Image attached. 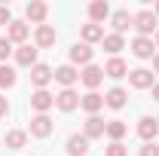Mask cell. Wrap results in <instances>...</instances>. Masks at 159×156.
<instances>
[{
    "mask_svg": "<svg viewBox=\"0 0 159 156\" xmlns=\"http://www.w3.org/2000/svg\"><path fill=\"white\" fill-rule=\"evenodd\" d=\"M156 12L153 9H141L135 12V21H132V28L138 31V37H150V34H156Z\"/></svg>",
    "mask_w": 159,
    "mask_h": 156,
    "instance_id": "obj_1",
    "label": "cell"
},
{
    "mask_svg": "<svg viewBox=\"0 0 159 156\" xmlns=\"http://www.w3.org/2000/svg\"><path fill=\"white\" fill-rule=\"evenodd\" d=\"M101 80H104V67H98V64H86V67L80 71V83H83L89 92H95V89H98Z\"/></svg>",
    "mask_w": 159,
    "mask_h": 156,
    "instance_id": "obj_2",
    "label": "cell"
},
{
    "mask_svg": "<svg viewBox=\"0 0 159 156\" xmlns=\"http://www.w3.org/2000/svg\"><path fill=\"white\" fill-rule=\"evenodd\" d=\"M6 37H9V43L25 46V43H28V37H31V25H28V21L12 19V21H9V28H6Z\"/></svg>",
    "mask_w": 159,
    "mask_h": 156,
    "instance_id": "obj_3",
    "label": "cell"
},
{
    "mask_svg": "<svg viewBox=\"0 0 159 156\" xmlns=\"http://www.w3.org/2000/svg\"><path fill=\"white\" fill-rule=\"evenodd\" d=\"M31 107H34L37 113H49V110L55 107V95H52L49 89H37V92H31Z\"/></svg>",
    "mask_w": 159,
    "mask_h": 156,
    "instance_id": "obj_4",
    "label": "cell"
},
{
    "mask_svg": "<svg viewBox=\"0 0 159 156\" xmlns=\"http://www.w3.org/2000/svg\"><path fill=\"white\" fill-rule=\"evenodd\" d=\"M25 16H28V21L31 25H46V16H49V6L43 3V0H31L28 6H25Z\"/></svg>",
    "mask_w": 159,
    "mask_h": 156,
    "instance_id": "obj_5",
    "label": "cell"
},
{
    "mask_svg": "<svg viewBox=\"0 0 159 156\" xmlns=\"http://www.w3.org/2000/svg\"><path fill=\"white\" fill-rule=\"evenodd\" d=\"M52 129H55V122L49 119V113H37V117L31 119V129H28V132H31L34 138H49Z\"/></svg>",
    "mask_w": 159,
    "mask_h": 156,
    "instance_id": "obj_6",
    "label": "cell"
},
{
    "mask_svg": "<svg viewBox=\"0 0 159 156\" xmlns=\"http://www.w3.org/2000/svg\"><path fill=\"white\" fill-rule=\"evenodd\" d=\"M153 49H156L153 37H135V40H132V55H135V58H144V61L153 58V55H156Z\"/></svg>",
    "mask_w": 159,
    "mask_h": 156,
    "instance_id": "obj_7",
    "label": "cell"
},
{
    "mask_svg": "<svg viewBox=\"0 0 159 156\" xmlns=\"http://www.w3.org/2000/svg\"><path fill=\"white\" fill-rule=\"evenodd\" d=\"M67 55H70V64H74V67H77V64H92L95 49H92V46H86V43H74Z\"/></svg>",
    "mask_w": 159,
    "mask_h": 156,
    "instance_id": "obj_8",
    "label": "cell"
},
{
    "mask_svg": "<svg viewBox=\"0 0 159 156\" xmlns=\"http://www.w3.org/2000/svg\"><path fill=\"white\" fill-rule=\"evenodd\" d=\"M52 77H55V71H52L49 64H40L37 61V64L31 67V83H34L37 89H46V86L52 83Z\"/></svg>",
    "mask_w": 159,
    "mask_h": 156,
    "instance_id": "obj_9",
    "label": "cell"
},
{
    "mask_svg": "<svg viewBox=\"0 0 159 156\" xmlns=\"http://www.w3.org/2000/svg\"><path fill=\"white\" fill-rule=\"evenodd\" d=\"M55 83H61L64 89H74V83H80V71L74 67V64H61V67H55Z\"/></svg>",
    "mask_w": 159,
    "mask_h": 156,
    "instance_id": "obj_10",
    "label": "cell"
},
{
    "mask_svg": "<svg viewBox=\"0 0 159 156\" xmlns=\"http://www.w3.org/2000/svg\"><path fill=\"white\" fill-rule=\"evenodd\" d=\"M138 135L144 138V144L156 141V135H159V119L156 117H141L138 119Z\"/></svg>",
    "mask_w": 159,
    "mask_h": 156,
    "instance_id": "obj_11",
    "label": "cell"
},
{
    "mask_svg": "<svg viewBox=\"0 0 159 156\" xmlns=\"http://www.w3.org/2000/svg\"><path fill=\"white\" fill-rule=\"evenodd\" d=\"M55 28L52 25H40L37 31H34V46L37 49H49V46H55Z\"/></svg>",
    "mask_w": 159,
    "mask_h": 156,
    "instance_id": "obj_12",
    "label": "cell"
},
{
    "mask_svg": "<svg viewBox=\"0 0 159 156\" xmlns=\"http://www.w3.org/2000/svg\"><path fill=\"white\" fill-rule=\"evenodd\" d=\"M55 107L64 110V113H70V110H77V107H80V95L74 92V89H61L58 95H55Z\"/></svg>",
    "mask_w": 159,
    "mask_h": 156,
    "instance_id": "obj_13",
    "label": "cell"
},
{
    "mask_svg": "<svg viewBox=\"0 0 159 156\" xmlns=\"http://www.w3.org/2000/svg\"><path fill=\"white\" fill-rule=\"evenodd\" d=\"M129 83H132L135 89H153V71L135 67V71H129Z\"/></svg>",
    "mask_w": 159,
    "mask_h": 156,
    "instance_id": "obj_14",
    "label": "cell"
},
{
    "mask_svg": "<svg viewBox=\"0 0 159 156\" xmlns=\"http://www.w3.org/2000/svg\"><path fill=\"white\" fill-rule=\"evenodd\" d=\"M132 21H135V16H132L129 9H116V12H110V25H113V34H125V31L132 28Z\"/></svg>",
    "mask_w": 159,
    "mask_h": 156,
    "instance_id": "obj_15",
    "label": "cell"
},
{
    "mask_svg": "<svg viewBox=\"0 0 159 156\" xmlns=\"http://www.w3.org/2000/svg\"><path fill=\"white\" fill-rule=\"evenodd\" d=\"M80 107H83L89 117H98V110L104 107V95H98V92H86V95L80 98Z\"/></svg>",
    "mask_w": 159,
    "mask_h": 156,
    "instance_id": "obj_16",
    "label": "cell"
},
{
    "mask_svg": "<svg viewBox=\"0 0 159 156\" xmlns=\"http://www.w3.org/2000/svg\"><path fill=\"white\" fill-rule=\"evenodd\" d=\"M89 144H92V141H89L86 135H70V138H67V144H64V147H67V153H70V156H86L89 150H92Z\"/></svg>",
    "mask_w": 159,
    "mask_h": 156,
    "instance_id": "obj_17",
    "label": "cell"
},
{
    "mask_svg": "<svg viewBox=\"0 0 159 156\" xmlns=\"http://www.w3.org/2000/svg\"><path fill=\"white\" fill-rule=\"evenodd\" d=\"M80 37H83V43H86V46L101 43V40H104V28H101V25H95V21H89V25H83V28H80Z\"/></svg>",
    "mask_w": 159,
    "mask_h": 156,
    "instance_id": "obj_18",
    "label": "cell"
},
{
    "mask_svg": "<svg viewBox=\"0 0 159 156\" xmlns=\"http://www.w3.org/2000/svg\"><path fill=\"white\" fill-rule=\"evenodd\" d=\"M101 46H104V52H110V58H116L119 52L125 49V37L122 34H104Z\"/></svg>",
    "mask_w": 159,
    "mask_h": 156,
    "instance_id": "obj_19",
    "label": "cell"
},
{
    "mask_svg": "<svg viewBox=\"0 0 159 156\" xmlns=\"http://www.w3.org/2000/svg\"><path fill=\"white\" fill-rule=\"evenodd\" d=\"M37 46H31V43H25V46H19L16 49V61H19L21 67H34L37 64Z\"/></svg>",
    "mask_w": 159,
    "mask_h": 156,
    "instance_id": "obj_20",
    "label": "cell"
},
{
    "mask_svg": "<svg viewBox=\"0 0 159 156\" xmlns=\"http://www.w3.org/2000/svg\"><path fill=\"white\" fill-rule=\"evenodd\" d=\"M104 77H110V80H122V77H129V64L119 58H110L107 64H104Z\"/></svg>",
    "mask_w": 159,
    "mask_h": 156,
    "instance_id": "obj_21",
    "label": "cell"
},
{
    "mask_svg": "<svg viewBox=\"0 0 159 156\" xmlns=\"http://www.w3.org/2000/svg\"><path fill=\"white\" fill-rule=\"evenodd\" d=\"M125 101H129V92H125L122 86H113V89L104 95V104H107V107H113V110H122V107H125Z\"/></svg>",
    "mask_w": 159,
    "mask_h": 156,
    "instance_id": "obj_22",
    "label": "cell"
},
{
    "mask_svg": "<svg viewBox=\"0 0 159 156\" xmlns=\"http://www.w3.org/2000/svg\"><path fill=\"white\" fill-rule=\"evenodd\" d=\"M104 129H107V122L101 117H89L86 126H83V135L89 138V141H95V138H104Z\"/></svg>",
    "mask_w": 159,
    "mask_h": 156,
    "instance_id": "obj_23",
    "label": "cell"
},
{
    "mask_svg": "<svg viewBox=\"0 0 159 156\" xmlns=\"http://www.w3.org/2000/svg\"><path fill=\"white\" fill-rule=\"evenodd\" d=\"M107 16H110V3H107V0H92V3H89V21L101 25Z\"/></svg>",
    "mask_w": 159,
    "mask_h": 156,
    "instance_id": "obj_24",
    "label": "cell"
},
{
    "mask_svg": "<svg viewBox=\"0 0 159 156\" xmlns=\"http://www.w3.org/2000/svg\"><path fill=\"white\" fill-rule=\"evenodd\" d=\"M3 141H6V147H9V150H21V147L28 144V132H25V129H9Z\"/></svg>",
    "mask_w": 159,
    "mask_h": 156,
    "instance_id": "obj_25",
    "label": "cell"
},
{
    "mask_svg": "<svg viewBox=\"0 0 159 156\" xmlns=\"http://www.w3.org/2000/svg\"><path fill=\"white\" fill-rule=\"evenodd\" d=\"M129 132V126L122 122V119H107V129H104V135L110 138V141H122Z\"/></svg>",
    "mask_w": 159,
    "mask_h": 156,
    "instance_id": "obj_26",
    "label": "cell"
},
{
    "mask_svg": "<svg viewBox=\"0 0 159 156\" xmlns=\"http://www.w3.org/2000/svg\"><path fill=\"white\" fill-rule=\"evenodd\" d=\"M16 83H19L16 67H9V64H0V89H12Z\"/></svg>",
    "mask_w": 159,
    "mask_h": 156,
    "instance_id": "obj_27",
    "label": "cell"
},
{
    "mask_svg": "<svg viewBox=\"0 0 159 156\" xmlns=\"http://www.w3.org/2000/svg\"><path fill=\"white\" fill-rule=\"evenodd\" d=\"M104 156H129V147H125L122 141H110V147H107Z\"/></svg>",
    "mask_w": 159,
    "mask_h": 156,
    "instance_id": "obj_28",
    "label": "cell"
},
{
    "mask_svg": "<svg viewBox=\"0 0 159 156\" xmlns=\"http://www.w3.org/2000/svg\"><path fill=\"white\" fill-rule=\"evenodd\" d=\"M12 55V43H9V37H0V64Z\"/></svg>",
    "mask_w": 159,
    "mask_h": 156,
    "instance_id": "obj_29",
    "label": "cell"
},
{
    "mask_svg": "<svg viewBox=\"0 0 159 156\" xmlns=\"http://www.w3.org/2000/svg\"><path fill=\"white\" fill-rule=\"evenodd\" d=\"M141 156H159V144H156V141L144 144V147H141Z\"/></svg>",
    "mask_w": 159,
    "mask_h": 156,
    "instance_id": "obj_30",
    "label": "cell"
},
{
    "mask_svg": "<svg viewBox=\"0 0 159 156\" xmlns=\"http://www.w3.org/2000/svg\"><path fill=\"white\" fill-rule=\"evenodd\" d=\"M9 21H12V12H9V6H0V28H9Z\"/></svg>",
    "mask_w": 159,
    "mask_h": 156,
    "instance_id": "obj_31",
    "label": "cell"
},
{
    "mask_svg": "<svg viewBox=\"0 0 159 156\" xmlns=\"http://www.w3.org/2000/svg\"><path fill=\"white\" fill-rule=\"evenodd\" d=\"M6 113H9V101L0 95V117H6Z\"/></svg>",
    "mask_w": 159,
    "mask_h": 156,
    "instance_id": "obj_32",
    "label": "cell"
},
{
    "mask_svg": "<svg viewBox=\"0 0 159 156\" xmlns=\"http://www.w3.org/2000/svg\"><path fill=\"white\" fill-rule=\"evenodd\" d=\"M153 101H159V83H153Z\"/></svg>",
    "mask_w": 159,
    "mask_h": 156,
    "instance_id": "obj_33",
    "label": "cell"
},
{
    "mask_svg": "<svg viewBox=\"0 0 159 156\" xmlns=\"http://www.w3.org/2000/svg\"><path fill=\"white\" fill-rule=\"evenodd\" d=\"M153 71H156V74H159V52H156V55H153Z\"/></svg>",
    "mask_w": 159,
    "mask_h": 156,
    "instance_id": "obj_34",
    "label": "cell"
},
{
    "mask_svg": "<svg viewBox=\"0 0 159 156\" xmlns=\"http://www.w3.org/2000/svg\"><path fill=\"white\" fill-rule=\"evenodd\" d=\"M153 43H156V46H159V28H156V34H153Z\"/></svg>",
    "mask_w": 159,
    "mask_h": 156,
    "instance_id": "obj_35",
    "label": "cell"
},
{
    "mask_svg": "<svg viewBox=\"0 0 159 156\" xmlns=\"http://www.w3.org/2000/svg\"><path fill=\"white\" fill-rule=\"evenodd\" d=\"M153 12H156V19H159V0H156V6H153Z\"/></svg>",
    "mask_w": 159,
    "mask_h": 156,
    "instance_id": "obj_36",
    "label": "cell"
}]
</instances>
